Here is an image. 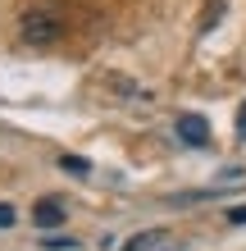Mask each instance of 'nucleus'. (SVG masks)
I'll return each mask as SVG.
<instances>
[{"label": "nucleus", "instance_id": "obj_1", "mask_svg": "<svg viewBox=\"0 0 246 251\" xmlns=\"http://www.w3.org/2000/svg\"><path fill=\"white\" fill-rule=\"evenodd\" d=\"M19 32L27 46H55V41L64 37V14L55 9V5H32V9H23V19H19Z\"/></svg>", "mask_w": 246, "mask_h": 251}, {"label": "nucleus", "instance_id": "obj_2", "mask_svg": "<svg viewBox=\"0 0 246 251\" xmlns=\"http://www.w3.org/2000/svg\"><path fill=\"white\" fill-rule=\"evenodd\" d=\"M173 128H178V142H187V146H210V124L201 119V114H178L173 119Z\"/></svg>", "mask_w": 246, "mask_h": 251}, {"label": "nucleus", "instance_id": "obj_3", "mask_svg": "<svg viewBox=\"0 0 246 251\" xmlns=\"http://www.w3.org/2000/svg\"><path fill=\"white\" fill-rule=\"evenodd\" d=\"M64 215H68V205L60 197H46V201H37L32 205V224L37 228H55V224H64Z\"/></svg>", "mask_w": 246, "mask_h": 251}, {"label": "nucleus", "instance_id": "obj_4", "mask_svg": "<svg viewBox=\"0 0 246 251\" xmlns=\"http://www.w3.org/2000/svg\"><path fill=\"white\" fill-rule=\"evenodd\" d=\"M60 169H64V174H78V178H87V174H91V160H82V155H60Z\"/></svg>", "mask_w": 246, "mask_h": 251}, {"label": "nucleus", "instance_id": "obj_5", "mask_svg": "<svg viewBox=\"0 0 246 251\" xmlns=\"http://www.w3.org/2000/svg\"><path fill=\"white\" fill-rule=\"evenodd\" d=\"M155 238H164V233H141L137 242H128L123 251H146V247H155Z\"/></svg>", "mask_w": 246, "mask_h": 251}, {"label": "nucleus", "instance_id": "obj_6", "mask_svg": "<svg viewBox=\"0 0 246 251\" xmlns=\"http://www.w3.org/2000/svg\"><path fill=\"white\" fill-rule=\"evenodd\" d=\"M46 247H50V251H64V247H68V251H73L78 242H73V238H46Z\"/></svg>", "mask_w": 246, "mask_h": 251}, {"label": "nucleus", "instance_id": "obj_7", "mask_svg": "<svg viewBox=\"0 0 246 251\" xmlns=\"http://www.w3.org/2000/svg\"><path fill=\"white\" fill-rule=\"evenodd\" d=\"M237 142H246V100L237 105Z\"/></svg>", "mask_w": 246, "mask_h": 251}, {"label": "nucleus", "instance_id": "obj_8", "mask_svg": "<svg viewBox=\"0 0 246 251\" xmlns=\"http://www.w3.org/2000/svg\"><path fill=\"white\" fill-rule=\"evenodd\" d=\"M228 219H233V224H246V205H233V210H228Z\"/></svg>", "mask_w": 246, "mask_h": 251}, {"label": "nucleus", "instance_id": "obj_9", "mask_svg": "<svg viewBox=\"0 0 246 251\" xmlns=\"http://www.w3.org/2000/svg\"><path fill=\"white\" fill-rule=\"evenodd\" d=\"M14 224V210H9V205H0V228H9Z\"/></svg>", "mask_w": 246, "mask_h": 251}]
</instances>
